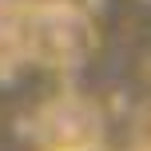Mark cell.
Here are the masks:
<instances>
[{
  "mask_svg": "<svg viewBox=\"0 0 151 151\" xmlns=\"http://www.w3.org/2000/svg\"><path fill=\"white\" fill-rule=\"evenodd\" d=\"M36 143L44 151H96L104 143V115L80 96H60L36 115Z\"/></svg>",
  "mask_w": 151,
  "mask_h": 151,
  "instance_id": "obj_1",
  "label": "cell"
},
{
  "mask_svg": "<svg viewBox=\"0 0 151 151\" xmlns=\"http://www.w3.org/2000/svg\"><path fill=\"white\" fill-rule=\"evenodd\" d=\"M139 151H151V147H139Z\"/></svg>",
  "mask_w": 151,
  "mask_h": 151,
  "instance_id": "obj_2",
  "label": "cell"
}]
</instances>
